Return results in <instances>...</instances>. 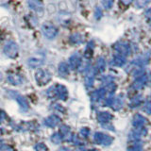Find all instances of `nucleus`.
I'll return each instance as SVG.
<instances>
[{"label":"nucleus","mask_w":151,"mask_h":151,"mask_svg":"<svg viewBox=\"0 0 151 151\" xmlns=\"http://www.w3.org/2000/svg\"><path fill=\"white\" fill-rule=\"evenodd\" d=\"M56 92H57V97H59L61 100L65 101L68 98V91L65 86L61 84L56 85Z\"/></svg>","instance_id":"f8f14e48"},{"label":"nucleus","mask_w":151,"mask_h":151,"mask_svg":"<svg viewBox=\"0 0 151 151\" xmlns=\"http://www.w3.org/2000/svg\"><path fill=\"white\" fill-rule=\"evenodd\" d=\"M114 49L119 53V55H122L124 57H127L130 54L131 49L130 46L127 44V42H117V44L114 45Z\"/></svg>","instance_id":"423d86ee"},{"label":"nucleus","mask_w":151,"mask_h":151,"mask_svg":"<svg viewBox=\"0 0 151 151\" xmlns=\"http://www.w3.org/2000/svg\"><path fill=\"white\" fill-rule=\"evenodd\" d=\"M106 68V60L103 58H99L96 60V69L97 71H100V72H103Z\"/></svg>","instance_id":"5701e85b"},{"label":"nucleus","mask_w":151,"mask_h":151,"mask_svg":"<svg viewBox=\"0 0 151 151\" xmlns=\"http://www.w3.org/2000/svg\"><path fill=\"white\" fill-rule=\"evenodd\" d=\"M61 122L60 118L57 115H50L45 119V125L48 127H55Z\"/></svg>","instance_id":"4468645a"},{"label":"nucleus","mask_w":151,"mask_h":151,"mask_svg":"<svg viewBox=\"0 0 151 151\" xmlns=\"http://www.w3.org/2000/svg\"><path fill=\"white\" fill-rule=\"evenodd\" d=\"M63 137L61 136V134L60 133H54L51 136V141L53 142L54 144H60V142L63 141Z\"/></svg>","instance_id":"393cba45"},{"label":"nucleus","mask_w":151,"mask_h":151,"mask_svg":"<svg viewBox=\"0 0 151 151\" xmlns=\"http://www.w3.org/2000/svg\"><path fill=\"white\" fill-rule=\"evenodd\" d=\"M42 32L47 39L52 40L57 36V34H58V28H57L53 24L46 22L42 26Z\"/></svg>","instance_id":"f257e3e1"},{"label":"nucleus","mask_w":151,"mask_h":151,"mask_svg":"<svg viewBox=\"0 0 151 151\" xmlns=\"http://www.w3.org/2000/svg\"><path fill=\"white\" fill-rule=\"evenodd\" d=\"M4 118H5V113L2 111H0V122H2L4 120Z\"/></svg>","instance_id":"4c0bfd02"},{"label":"nucleus","mask_w":151,"mask_h":151,"mask_svg":"<svg viewBox=\"0 0 151 151\" xmlns=\"http://www.w3.org/2000/svg\"><path fill=\"white\" fill-rule=\"evenodd\" d=\"M102 5L106 9H110L113 5V0H102Z\"/></svg>","instance_id":"c85d7f7f"},{"label":"nucleus","mask_w":151,"mask_h":151,"mask_svg":"<svg viewBox=\"0 0 151 151\" xmlns=\"http://www.w3.org/2000/svg\"><path fill=\"white\" fill-rule=\"evenodd\" d=\"M35 78L37 83L40 86H44V85L47 84L51 80V74L47 70L40 69L38 70L35 74Z\"/></svg>","instance_id":"7ed1b4c3"},{"label":"nucleus","mask_w":151,"mask_h":151,"mask_svg":"<svg viewBox=\"0 0 151 151\" xmlns=\"http://www.w3.org/2000/svg\"><path fill=\"white\" fill-rule=\"evenodd\" d=\"M127 151H144L140 146H132V147H129L127 149Z\"/></svg>","instance_id":"f704fd0d"},{"label":"nucleus","mask_w":151,"mask_h":151,"mask_svg":"<svg viewBox=\"0 0 151 151\" xmlns=\"http://www.w3.org/2000/svg\"><path fill=\"white\" fill-rule=\"evenodd\" d=\"M46 94L47 96L50 97V98H54V97H57V92H56V86H53V87H50L48 90H47L46 92Z\"/></svg>","instance_id":"cd10ccee"},{"label":"nucleus","mask_w":151,"mask_h":151,"mask_svg":"<svg viewBox=\"0 0 151 151\" xmlns=\"http://www.w3.org/2000/svg\"><path fill=\"white\" fill-rule=\"evenodd\" d=\"M58 71H59V74L61 77H66V76H68L69 74V66L66 63H60L59 64V68H58Z\"/></svg>","instance_id":"aec40b11"},{"label":"nucleus","mask_w":151,"mask_h":151,"mask_svg":"<svg viewBox=\"0 0 151 151\" xmlns=\"http://www.w3.org/2000/svg\"><path fill=\"white\" fill-rule=\"evenodd\" d=\"M28 7L36 12H42L44 11V5L40 0H27Z\"/></svg>","instance_id":"2eb2a0df"},{"label":"nucleus","mask_w":151,"mask_h":151,"mask_svg":"<svg viewBox=\"0 0 151 151\" xmlns=\"http://www.w3.org/2000/svg\"><path fill=\"white\" fill-rule=\"evenodd\" d=\"M8 80L12 84H14V85H19L23 82L22 77L17 75V74H9L8 75Z\"/></svg>","instance_id":"6ab92c4d"},{"label":"nucleus","mask_w":151,"mask_h":151,"mask_svg":"<svg viewBox=\"0 0 151 151\" xmlns=\"http://www.w3.org/2000/svg\"><path fill=\"white\" fill-rule=\"evenodd\" d=\"M0 151H14V150H13V148L12 147V146L7 145H3L2 147L0 148Z\"/></svg>","instance_id":"72a5a7b5"},{"label":"nucleus","mask_w":151,"mask_h":151,"mask_svg":"<svg viewBox=\"0 0 151 151\" xmlns=\"http://www.w3.org/2000/svg\"><path fill=\"white\" fill-rule=\"evenodd\" d=\"M4 53L9 58H15L18 54V45L14 42H9L4 46Z\"/></svg>","instance_id":"39448f33"},{"label":"nucleus","mask_w":151,"mask_h":151,"mask_svg":"<svg viewBox=\"0 0 151 151\" xmlns=\"http://www.w3.org/2000/svg\"><path fill=\"white\" fill-rule=\"evenodd\" d=\"M150 0H136V7L139 9H143L149 4Z\"/></svg>","instance_id":"a878e982"},{"label":"nucleus","mask_w":151,"mask_h":151,"mask_svg":"<svg viewBox=\"0 0 151 151\" xmlns=\"http://www.w3.org/2000/svg\"><path fill=\"white\" fill-rule=\"evenodd\" d=\"M146 122H147V120L145 119V117H144L142 114H140V113H136L133 116V118H132V125H133V127H135L136 129L143 127L146 124Z\"/></svg>","instance_id":"1a4fd4ad"},{"label":"nucleus","mask_w":151,"mask_h":151,"mask_svg":"<svg viewBox=\"0 0 151 151\" xmlns=\"http://www.w3.org/2000/svg\"><path fill=\"white\" fill-rule=\"evenodd\" d=\"M116 84H114L113 82L111 83H109L107 85H105V87H104V89L106 90V92L107 93H110V94H112L113 93L115 92V90H116Z\"/></svg>","instance_id":"b1692460"},{"label":"nucleus","mask_w":151,"mask_h":151,"mask_svg":"<svg viewBox=\"0 0 151 151\" xmlns=\"http://www.w3.org/2000/svg\"><path fill=\"white\" fill-rule=\"evenodd\" d=\"M9 94H11L12 97H14L16 99L17 102L19 103V105H20V107H21V110L23 111H27L28 110V108H29V106H28V103L22 96H19L18 93H16V92H9Z\"/></svg>","instance_id":"6e6552de"},{"label":"nucleus","mask_w":151,"mask_h":151,"mask_svg":"<svg viewBox=\"0 0 151 151\" xmlns=\"http://www.w3.org/2000/svg\"><path fill=\"white\" fill-rule=\"evenodd\" d=\"M106 90L104 88H101V89H98L96 91H94L92 96H91V99L93 102H98L100 100H103L104 98H105V96H106Z\"/></svg>","instance_id":"ddd939ff"},{"label":"nucleus","mask_w":151,"mask_h":151,"mask_svg":"<svg viewBox=\"0 0 151 151\" xmlns=\"http://www.w3.org/2000/svg\"><path fill=\"white\" fill-rule=\"evenodd\" d=\"M0 78H1V74H0Z\"/></svg>","instance_id":"79ce46f5"},{"label":"nucleus","mask_w":151,"mask_h":151,"mask_svg":"<svg viewBox=\"0 0 151 151\" xmlns=\"http://www.w3.org/2000/svg\"><path fill=\"white\" fill-rule=\"evenodd\" d=\"M126 63V58L124 56L122 55H116L112 58V60H111V64L114 65V66H119V67H121V66L125 65Z\"/></svg>","instance_id":"a211bd4d"},{"label":"nucleus","mask_w":151,"mask_h":151,"mask_svg":"<svg viewBox=\"0 0 151 151\" xmlns=\"http://www.w3.org/2000/svg\"><path fill=\"white\" fill-rule=\"evenodd\" d=\"M101 9H99V8H96V17L98 19L99 17H101Z\"/></svg>","instance_id":"c9c22d12"},{"label":"nucleus","mask_w":151,"mask_h":151,"mask_svg":"<svg viewBox=\"0 0 151 151\" xmlns=\"http://www.w3.org/2000/svg\"><path fill=\"white\" fill-rule=\"evenodd\" d=\"M81 65V58L78 53H75L69 58V66L71 69L76 70Z\"/></svg>","instance_id":"9d476101"},{"label":"nucleus","mask_w":151,"mask_h":151,"mask_svg":"<svg viewBox=\"0 0 151 151\" xmlns=\"http://www.w3.org/2000/svg\"><path fill=\"white\" fill-rule=\"evenodd\" d=\"M112 118H113L112 114L108 111H100L97 114V121L102 125L109 124L112 120Z\"/></svg>","instance_id":"9b49d317"},{"label":"nucleus","mask_w":151,"mask_h":151,"mask_svg":"<svg viewBox=\"0 0 151 151\" xmlns=\"http://www.w3.org/2000/svg\"><path fill=\"white\" fill-rule=\"evenodd\" d=\"M89 134H90V130L88 127H82V129H80V135L84 137V138H87Z\"/></svg>","instance_id":"7c9ffc66"},{"label":"nucleus","mask_w":151,"mask_h":151,"mask_svg":"<svg viewBox=\"0 0 151 151\" xmlns=\"http://www.w3.org/2000/svg\"><path fill=\"white\" fill-rule=\"evenodd\" d=\"M27 63L32 68L40 67V66L44 63V58H41V57H32V58L28 59Z\"/></svg>","instance_id":"dca6fc26"},{"label":"nucleus","mask_w":151,"mask_h":151,"mask_svg":"<svg viewBox=\"0 0 151 151\" xmlns=\"http://www.w3.org/2000/svg\"><path fill=\"white\" fill-rule=\"evenodd\" d=\"M87 151H98L97 149H89V150H87Z\"/></svg>","instance_id":"a19ab883"},{"label":"nucleus","mask_w":151,"mask_h":151,"mask_svg":"<svg viewBox=\"0 0 151 151\" xmlns=\"http://www.w3.org/2000/svg\"><path fill=\"white\" fill-rule=\"evenodd\" d=\"M94 74H96V72L93 69H90L87 72L86 77H85V86L87 88H91L93 86L94 80Z\"/></svg>","instance_id":"f3484780"},{"label":"nucleus","mask_w":151,"mask_h":151,"mask_svg":"<svg viewBox=\"0 0 151 151\" xmlns=\"http://www.w3.org/2000/svg\"><path fill=\"white\" fill-rule=\"evenodd\" d=\"M145 19H146V21H147V23L151 26V8H149L147 11L145 12Z\"/></svg>","instance_id":"473e14b6"},{"label":"nucleus","mask_w":151,"mask_h":151,"mask_svg":"<svg viewBox=\"0 0 151 151\" xmlns=\"http://www.w3.org/2000/svg\"><path fill=\"white\" fill-rule=\"evenodd\" d=\"M2 145H3V143H2V140H0V148L2 147Z\"/></svg>","instance_id":"ea45409f"},{"label":"nucleus","mask_w":151,"mask_h":151,"mask_svg":"<svg viewBox=\"0 0 151 151\" xmlns=\"http://www.w3.org/2000/svg\"><path fill=\"white\" fill-rule=\"evenodd\" d=\"M144 111H145L148 114H151V101H148L145 104L144 106Z\"/></svg>","instance_id":"2f4dec72"},{"label":"nucleus","mask_w":151,"mask_h":151,"mask_svg":"<svg viewBox=\"0 0 151 151\" xmlns=\"http://www.w3.org/2000/svg\"><path fill=\"white\" fill-rule=\"evenodd\" d=\"M106 105L112 108V110L114 111H119L120 109L123 107V104H124V100L121 96H116V97H109L106 99Z\"/></svg>","instance_id":"20e7f679"},{"label":"nucleus","mask_w":151,"mask_h":151,"mask_svg":"<svg viewBox=\"0 0 151 151\" xmlns=\"http://www.w3.org/2000/svg\"><path fill=\"white\" fill-rule=\"evenodd\" d=\"M35 150H36V151H47L48 149H47L46 145H45V144L39 143V144H37V145H35Z\"/></svg>","instance_id":"c756f323"},{"label":"nucleus","mask_w":151,"mask_h":151,"mask_svg":"<svg viewBox=\"0 0 151 151\" xmlns=\"http://www.w3.org/2000/svg\"><path fill=\"white\" fill-rule=\"evenodd\" d=\"M146 82H147V77H146L145 74H144L135 78L134 82L132 83V88L136 90V91H139V90L143 89L145 86Z\"/></svg>","instance_id":"0eeeda50"},{"label":"nucleus","mask_w":151,"mask_h":151,"mask_svg":"<svg viewBox=\"0 0 151 151\" xmlns=\"http://www.w3.org/2000/svg\"><path fill=\"white\" fill-rule=\"evenodd\" d=\"M60 133H61V136H63V138H65L66 140H68V141L72 140L73 136L70 133V127L68 126H65V125L61 126L60 127Z\"/></svg>","instance_id":"412c9836"},{"label":"nucleus","mask_w":151,"mask_h":151,"mask_svg":"<svg viewBox=\"0 0 151 151\" xmlns=\"http://www.w3.org/2000/svg\"><path fill=\"white\" fill-rule=\"evenodd\" d=\"M142 100H143V97H142V96H136L135 97H133L130 100V102H129V107L132 108V109L138 107L140 104H141Z\"/></svg>","instance_id":"4be33fe9"},{"label":"nucleus","mask_w":151,"mask_h":151,"mask_svg":"<svg viewBox=\"0 0 151 151\" xmlns=\"http://www.w3.org/2000/svg\"><path fill=\"white\" fill-rule=\"evenodd\" d=\"M58 151H72V150L67 148V147H60Z\"/></svg>","instance_id":"58836bf2"},{"label":"nucleus","mask_w":151,"mask_h":151,"mask_svg":"<svg viewBox=\"0 0 151 151\" xmlns=\"http://www.w3.org/2000/svg\"><path fill=\"white\" fill-rule=\"evenodd\" d=\"M70 41L72 42H74V44H79V42H82V38L79 34L76 33V34H74V35H72L70 37Z\"/></svg>","instance_id":"bb28decb"},{"label":"nucleus","mask_w":151,"mask_h":151,"mask_svg":"<svg viewBox=\"0 0 151 151\" xmlns=\"http://www.w3.org/2000/svg\"><path fill=\"white\" fill-rule=\"evenodd\" d=\"M133 0H121V2L124 4V5H126V6H127V5H129Z\"/></svg>","instance_id":"e433bc0d"},{"label":"nucleus","mask_w":151,"mask_h":151,"mask_svg":"<svg viewBox=\"0 0 151 151\" xmlns=\"http://www.w3.org/2000/svg\"><path fill=\"white\" fill-rule=\"evenodd\" d=\"M93 141L94 143L97 145H111L113 142V137L103 133V132H96L93 135Z\"/></svg>","instance_id":"f03ea898"}]
</instances>
